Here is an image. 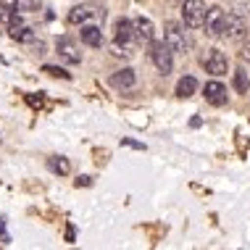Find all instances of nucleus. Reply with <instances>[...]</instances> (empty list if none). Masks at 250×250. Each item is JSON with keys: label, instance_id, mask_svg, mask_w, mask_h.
Returning a JSON list of instances; mask_svg holds the SVG:
<instances>
[{"label": "nucleus", "instance_id": "f257e3e1", "mask_svg": "<svg viewBox=\"0 0 250 250\" xmlns=\"http://www.w3.org/2000/svg\"><path fill=\"white\" fill-rule=\"evenodd\" d=\"M134 42V32L129 19H119L116 32H113V56H129V45Z\"/></svg>", "mask_w": 250, "mask_h": 250}, {"label": "nucleus", "instance_id": "f03ea898", "mask_svg": "<svg viewBox=\"0 0 250 250\" xmlns=\"http://www.w3.org/2000/svg\"><path fill=\"white\" fill-rule=\"evenodd\" d=\"M206 3L203 0H185L182 3V19H185V24L190 26V29H198V26L206 24Z\"/></svg>", "mask_w": 250, "mask_h": 250}, {"label": "nucleus", "instance_id": "7ed1b4c3", "mask_svg": "<svg viewBox=\"0 0 250 250\" xmlns=\"http://www.w3.org/2000/svg\"><path fill=\"white\" fill-rule=\"evenodd\" d=\"M150 58H153V63H155V69H158L161 74H171L174 69V50L168 48L166 42H150Z\"/></svg>", "mask_w": 250, "mask_h": 250}, {"label": "nucleus", "instance_id": "20e7f679", "mask_svg": "<svg viewBox=\"0 0 250 250\" xmlns=\"http://www.w3.org/2000/svg\"><path fill=\"white\" fill-rule=\"evenodd\" d=\"M164 42L171 48L174 53H182L185 56L187 48H190V40H187V32L182 29L179 24H174V21H168L166 24V32H164Z\"/></svg>", "mask_w": 250, "mask_h": 250}, {"label": "nucleus", "instance_id": "39448f33", "mask_svg": "<svg viewBox=\"0 0 250 250\" xmlns=\"http://www.w3.org/2000/svg\"><path fill=\"white\" fill-rule=\"evenodd\" d=\"M206 35L208 37H219V35H224V29H227V11L221 8V5H211L206 13Z\"/></svg>", "mask_w": 250, "mask_h": 250}, {"label": "nucleus", "instance_id": "423d86ee", "mask_svg": "<svg viewBox=\"0 0 250 250\" xmlns=\"http://www.w3.org/2000/svg\"><path fill=\"white\" fill-rule=\"evenodd\" d=\"M132 32H134V42H140V45H150L155 40V26L147 16L132 19Z\"/></svg>", "mask_w": 250, "mask_h": 250}, {"label": "nucleus", "instance_id": "0eeeda50", "mask_svg": "<svg viewBox=\"0 0 250 250\" xmlns=\"http://www.w3.org/2000/svg\"><path fill=\"white\" fill-rule=\"evenodd\" d=\"M203 66H206V71L213 74V77H224L229 71V58H227V53H221V50H208V56L203 58Z\"/></svg>", "mask_w": 250, "mask_h": 250}, {"label": "nucleus", "instance_id": "6e6552de", "mask_svg": "<svg viewBox=\"0 0 250 250\" xmlns=\"http://www.w3.org/2000/svg\"><path fill=\"white\" fill-rule=\"evenodd\" d=\"M203 95H206V100L211 105H227V87L219 82V79H211V82H206V87H203Z\"/></svg>", "mask_w": 250, "mask_h": 250}, {"label": "nucleus", "instance_id": "1a4fd4ad", "mask_svg": "<svg viewBox=\"0 0 250 250\" xmlns=\"http://www.w3.org/2000/svg\"><path fill=\"white\" fill-rule=\"evenodd\" d=\"M248 32V21H245V16H242L240 11H232V13H227V29H224V35L229 40H240L242 35Z\"/></svg>", "mask_w": 250, "mask_h": 250}, {"label": "nucleus", "instance_id": "9d476101", "mask_svg": "<svg viewBox=\"0 0 250 250\" xmlns=\"http://www.w3.org/2000/svg\"><path fill=\"white\" fill-rule=\"evenodd\" d=\"M98 16H103V11H100L98 5H92V3H82V5H77V8L69 11V21L71 24H87L90 19H98Z\"/></svg>", "mask_w": 250, "mask_h": 250}, {"label": "nucleus", "instance_id": "9b49d317", "mask_svg": "<svg viewBox=\"0 0 250 250\" xmlns=\"http://www.w3.org/2000/svg\"><path fill=\"white\" fill-rule=\"evenodd\" d=\"M108 82H111L113 90H121V92H124V90H132V87L137 84V74H134V69H129V66H126V69L113 71Z\"/></svg>", "mask_w": 250, "mask_h": 250}, {"label": "nucleus", "instance_id": "f8f14e48", "mask_svg": "<svg viewBox=\"0 0 250 250\" xmlns=\"http://www.w3.org/2000/svg\"><path fill=\"white\" fill-rule=\"evenodd\" d=\"M58 56L66 61V63H79L82 61V53H79V45L74 42L71 37H61L58 40Z\"/></svg>", "mask_w": 250, "mask_h": 250}, {"label": "nucleus", "instance_id": "ddd939ff", "mask_svg": "<svg viewBox=\"0 0 250 250\" xmlns=\"http://www.w3.org/2000/svg\"><path fill=\"white\" fill-rule=\"evenodd\" d=\"M8 37L16 40V42L32 45V42H35V29H29V26H26L21 19H16L13 24H8Z\"/></svg>", "mask_w": 250, "mask_h": 250}, {"label": "nucleus", "instance_id": "4468645a", "mask_svg": "<svg viewBox=\"0 0 250 250\" xmlns=\"http://www.w3.org/2000/svg\"><path fill=\"white\" fill-rule=\"evenodd\" d=\"M79 40H82L84 45H90V48H100V45H103V32H100V26H95V24H82Z\"/></svg>", "mask_w": 250, "mask_h": 250}, {"label": "nucleus", "instance_id": "2eb2a0df", "mask_svg": "<svg viewBox=\"0 0 250 250\" xmlns=\"http://www.w3.org/2000/svg\"><path fill=\"white\" fill-rule=\"evenodd\" d=\"M195 90H198V79L195 77H182L179 82H177V98H192L195 95Z\"/></svg>", "mask_w": 250, "mask_h": 250}, {"label": "nucleus", "instance_id": "dca6fc26", "mask_svg": "<svg viewBox=\"0 0 250 250\" xmlns=\"http://www.w3.org/2000/svg\"><path fill=\"white\" fill-rule=\"evenodd\" d=\"M48 168L53 174L66 177V174L71 171V164H69V158H63V155H53V158H48Z\"/></svg>", "mask_w": 250, "mask_h": 250}, {"label": "nucleus", "instance_id": "f3484780", "mask_svg": "<svg viewBox=\"0 0 250 250\" xmlns=\"http://www.w3.org/2000/svg\"><path fill=\"white\" fill-rule=\"evenodd\" d=\"M248 87H250L248 71L245 69H237V71H234V90H237V92H248Z\"/></svg>", "mask_w": 250, "mask_h": 250}, {"label": "nucleus", "instance_id": "a211bd4d", "mask_svg": "<svg viewBox=\"0 0 250 250\" xmlns=\"http://www.w3.org/2000/svg\"><path fill=\"white\" fill-rule=\"evenodd\" d=\"M45 74H50V77H58V79H71V74L66 69H58V66H42Z\"/></svg>", "mask_w": 250, "mask_h": 250}, {"label": "nucleus", "instance_id": "6ab92c4d", "mask_svg": "<svg viewBox=\"0 0 250 250\" xmlns=\"http://www.w3.org/2000/svg\"><path fill=\"white\" fill-rule=\"evenodd\" d=\"M40 0H19V11H37Z\"/></svg>", "mask_w": 250, "mask_h": 250}, {"label": "nucleus", "instance_id": "aec40b11", "mask_svg": "<svg viewBox=\"0 0 250 250\" xmlns=\"http://www.w3.org/2000/svg\"><path fill=\"white\" fill-rule=\"evenodd\" d=\"M0 8L3 11H19V0H0Z\"/></svg>", "mask_w": 250, "mask_h": 250}, {"label": "nucleus", "instance_id": "412c9836", "mask_svg": "<svg viewBox=\"0 0 250 250\" xmlns=\"http://www.w3.org/2000/svg\"><path fill=\"white\" fill-rule=\"evenodd\" d=\"M0 240L8 242V234H5V219H3V216H0Z\"/></svg>", "mask_w": 250, "mask_h": 250}, {"label": "nucleus", "instance_id": "4be33fe9", "mask_svg": "<svg viewBox=\"0 0 250 250\" xmlns=\"http://www.w3.org/2000/svg\"><path fill=\"white\" fill-rule=\"evenodd\" d=\"M124 145H129V147H137V150H145V145H140V143H134V140H121Z\"/></svg>", "mask_w": 250, "mask_h": 250}, {"label": "nucleus", "instance_id": "5701e85b", "mask_svg": "<svg viewBox=\"0 0 250 250\" xmlns=\"http://www.w3.org/2000/svg\"><path fill=\"white\" fill-rule=\"evenodd\" d=\"M79 185H82V187H90L92 179H90V177H79V179H77V187H79Z\"/></svg>", "mask_w": 250, "mask_h": 250}, {"label": "nucleus", "instance_id": "b1692460", "mask_svg": "<svg viewBox=\"0 0 250 250\" xmlns=\"http://www.w3.org/2000/svg\"><path fill=\"white\" fill-rule=\"evenodd\" d=\"M242 58H245V61H248V63H250V42L245 45V50H242Z\"/></svg>", "mask_w": 250, "mask_h": 250}]
</instances>
